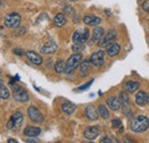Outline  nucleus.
Here are the masks:
<instances>
[{
	"instance_id": "nucleus-1",
	"label": "nucleus",
	"mask_w": 149,
	"mask_h": 143,
	"mask_svg": "<svg viewBox=\"0 0 149 143\" xmlns=\"http://www.w3.org/2000/svg\"><path fill=\"white\" fill-rule=\"evenodd\" d=\"M149 127V119L146 116H139L131 123V129L135 133L145 132Z\"/></svg>"
},
{
	"instance_id": "nucleus-2",
	"label": "nucleus",
	"mask_w": 149,
	"mask_h": 143,
	"mask_svg": "<svg viewBox=\"0 0 149 143\" xmlns=\"http://www.w3.org/2000/svg\"><path fill=\"white\" fill-rule=\"evenodd\" d=\"M81 55L79 53H74L72 54L69 58H68V61H67V63H65V73H71L72 71H74L78 67H79V64L81 63Z\"/></svg>"
},
{
	"instance_id": "nucleus-3",
	"label": "nucleus",
	"mask_w": 149,
	"mask_h": 143,
	"mask_svg": "<svg viewBox=\"0 0 149 143\" xmlns=\"http://www.w3.org/2000/svg\"><path fill=\"white\" fill-rule=\"evenodd\" d=\"M23 124V113L21 111H16L14 112V115L12 116V118L9 119L8 124H7V127L9 129H19V127Z\"/></svg>"
},
{
	"instance_id": "nucleus-4",
	"label": "nucleus",
	"mask_w": 149,
	"mask_h": 143,
	"mask_svg": "<svg viewBox=\"0 0 149 143\" xmlns=\"http://www.w3.org/2000/svg\"><path fill=\"white\" fill-rule=\"evenodd\" d=\"M21 23V16L17 13H9L5 17V25L9 29H16Z\"/></svg>"
},
{
	"instance_id": "nucleus-5",
	"label": "nucleus",
	"mask_w": 149,
	"mask_h": 143,
	"mask_svg": "<svg viewBox=\"0 0 149 143\" xmlns=\"http://www.w3.org/2000/svg\"><path fill=\"white\" fill-rule=\"evenodd\" d=\"M106 54L103 51H96L95 53H93L90 57V62L92 63V65L96 67V68H100L104 64V61H106Z\"/></svg>"
},
{
	"instance_id": "nucleus-6",
	"label": "nucleus",
	"mask_w": 149,
	"mask_h": 143,
	"mask_svg": "<svg viewBox=\"0 0 149 143\" xmlns=\"http://www.w3.org/2000/svg\"><path fill=\"white\" fill-rule=\"evenodd\" d=\"M116 38H117V32H116V30L111 29L107 32V35H104L101 38V40L97 44H99L100 47H108L109 45H111L112 42L116 40Z\"/></svg>"
},
{
	"instance_id": "nucleus-7",
	"label": "nucleus",
	"mask_w": 149,
	"mask_h": 143,
	"mask_svg": "<svg viewBox=\"0 0 149 143\" xmlns=\"http://www.w3.org/2000/svg\"><path fill=\"white\" fill-rule=\"evenodd\" d=\"M28 116H29V118H30L32 121H35V123L41 124V123L44 121V116H42V113H41L36 107H29V109H28Z\"/></svg>"
},
{
	"instance_id": "nucleus-8",
	"label": "nucleus",
	"mask_w": 149,
	"mask_h": 143,
	"mask_svg": "<svg viewBox=\"0 0 149 143\" xmlns=\"http://www.w3.org/2000/svg\"><path fill=\"white\" fill-rule=\"evenodd\" d=\"M90 37V31L87 29H84L81 31H74L72 35V40L76 44H84L87 41Z\"/></svg>"
},
{
	"instance_id": "nucleus-9",
	"label": "nucleus",
	"mask_w": 149,
	"mask_h": 143,
	"mask_svg": "<svg viewBox=\"0 0 149 143\" xmlns=\"http://www.w3.org/2000/svg\"><path fill=\"white\" fill-rule=\"evenodd\" d=\"M57 51V44L54 40H48L44 46H41L40 52L42 54L49 55V54H54Z\"/></svg>"
},
{
	"instance_id": "nucleus-10",
	"label": "nucleus",
	"mask_w": 149,
	"mask_h": 143,
	"mask_svg": "<svg viewBox=\"0 0 149 143\" xmlns=\"http://www.w3.org/2000/svg\"><path fill=\"white\" fill-rule=\"evenodd\" d=\"M13 97L14 100H16L17 102H26L29 100V94L28 92L22 88H17V90H14L13 93Z\"/></svg>"
},
{
	"instance_id": "nucleus-11",
	"label": "nucleus",
	"mask_w": 149,
	"mask_h": 143,
	"mask_svg": "<svg viewBox=\"0 0 149 143\" xmlns=\"http://www.w3.org/2000/svg\"><path fill=\"white\" fill-rule=\"evenodd\" d=\"M100 134V131L97 127H94V126H90L87 127L85 131H84V136L85 139L87 140H95Z\"/></svg>"
},
{
	"instance_id": "nucleus-12",
	"label": "nucleus",
	"mask_w": 149,
	"mask_h": 143,
	"mask_svg": "<svg viewBox=\"0 0 149 143\" xmlns=\"http://www.w3.org/2000/svg\"><path fill=\"white\" fill-rule=\"evenodd\" d=\"M135 103L139 106V107H143L148 103V94L143 90L136 93L135 95Z\"/></svg>"
},
{
	"instance_id": "nucleus-13",
	"label": "nucleus",
	"mask_w": 149,
	"mask_h": 143,
	"mask_svg": "<svg viewBox=\"0 0 149 143\" xmlns=\"http://www.w3.org/2000/svg\"><path fill=\"white\" fill-rule=\"evenodd\" d=\"M25 55H26V57H28L33 64H36V65H40V64L42 63V58H41V56H40L39 54L36 53V52L28 51V52L25 53Z\"/></svg>"
},
{
	"instance_id": "nucleus-14",
	"label": "nucleus",
	"mask_w": 149,
	"mask_h": 143,
	"mask_svg": "<svg viewBox=\"0 0 149 143\" xmlns=\"http://www.w3.org/2000/svg\"><path fill=\"white\" fill-rule=\"evenodd\" d=\"M83 21H84L85 24L91 25V26H96L101 23V18L97 17V16H94V15H86L83 18Z\"/></svg>"
},
{
	"instance_id": "nucleus-15",
	"label": "nucleus",
	"mask_w": 149,
	"mask_h": 143,
	"mask_svg": "<svg viewBox=\"0 0 149 143\" xmlns=\"http://www.w3.org/2000/svg\"><path fill=\"white\" fill-rule=\"evenodd\" d=\"M107 106L111 109L112 111H118L120 107H122V104H120V101H119V99H117V97H109L108 100H107Z\"/></svg>"
},
{
	"instance_id": "nucleus-16",
	"label": "nucleus",
	"mask_w": 149,
	"mask_h": 143,
	"mask_svg": "<svg viewBox=\"0 0 149 143\" xmlns=\"http://www.w3.org/2000/svg\"><path fill=\"white\" fill-rule=\"evenodd\" d=\"M85 115L90 120H96L97 117H99V112L93 106H88L85 109Z\"/></svg>"
},
{
	"instance_id": "nucleus-17",
	"label": "nucleus",
	"mask_w": 149,
	"mask_h": 143,
	"mask_svg": "<svg viewBox=\"0 0 149 143\" xmlns=\"http://www.w3.org/2000/svg\"><path fill=\"white\" fill-rule=\"evenodd\" d=\"M40 132H41L40 128L33 127V126H29V127H26V128L24 129L23 133H24L25 136H29V137H36V136H38V135L40 134Z\"/></svg>"
},
{
	"instance_id": "nucleus-18",
	"label": "nucleus",
	"mask_w": 149,
	"mask_h": 143,
	"mask_svg": "<svg viewBox=\"0 0 149 143\" xmlns=\"http://www.w3.org/2000/svg\"><path fill=\"white\" fill-rule=\"evenodd\" d=\"M140 88V83L135 81V80H130L125 84V90L129 93H134Z\"/></svg>"
},
{
	"instance_id": "nucleus-19",
	"label": "nucleus",
	"mask_w": 149,
	"mask_h": 143,
	"mask_svg": "<svg viewBox=\"0 0 149 143\" xmlns=\"http://www.w3.org/2000/svg\"><path fill=\"white\" fill-rule=\"evenodd\" d=\"M119 101H120V104L124 107V111L129 110V108H130V99H129V95L125 92H122L119 94Z\"/></svg>"
},
{
	"instance_id": "nucleus-20",
	"label": "nucleus",
	"mask_w": 149,
	"mask_h": 143,
	"mask_svg": "<svg viewBox=\"0 0 149 143\" xmlns=\"http://www.w3.org/2000/svg\"><path fill=\"white\" fill-rule=\"evenodd\" d=\"M119 52H120V46L118 44H116V42H112L111 45H109L107 47V54L109 56H111V57L112 56H116Z\"/></svg>"
},
{
	"instance_id": "nucleus-21",
	"label": "nucleus",
	"mask_w": 149,
	"mask_h": 143,
	"mask_svg": "<svg viewBox=\"0 0 149 143\" xmlns=\"http://www.w3.org/2000/svg\"><path fill=\"white\" fill-rule=\"evenodd\" d=\"M104 36V30L100 26H96L93 30V36H92V40L94 42H99L101 40V38Z\"/></svg>"
},
{
	"instance_id": "nucleus-22",
	"label": "nucleus",
	"mask_w": 149,
	"mask_h": 143,
	"mask_svg": "<svg viewBox=\"0 0 149 143\" xmlns=\"http://www.w3.org/2000/svg\"><path fill=\"white\" fill-rule=\"evenodd\" d=\"M67 23V17L63 15V14H57L55 17L53 18V24L57 26V28H61V26H63L64 24Z\"/></svg>"
},
{
	"instance_id": "nucleus-23",
	"label": "nucleus",
	"mask_w": 149,
	"mask_h": 143,
	"mask_svg": "<svg viewBox=\"0 0 149 143\" xmlns=\"http://www.w3.org/2000/svg\"><path fill=\"white\" fill-rule=\"evenodd\" d=\"M91 68H92V63L90 61H83L80 64H79V71L81 74H86L91 71Z\"/></svg>"
},
{
	"instance_id": "nucleus-24",
	"label": "nucleus",
	"mask_w": 149,
	"mask_h": 143,
	"mask_svg": "<svg viewBox=\"0 0 149 143\" xmlns=\"http://www.w3.org/2000/svg\"><path fill=\"white\" fill-rule=\"evenodd\" d=\"M76 104L74 103H70V102H67V103H63L62 104V111L67 115H72L76 110Z\"/></svg>"
},
{
	"instance_id": "nucleus-25",
	"label": "nucleus",
	"mask_w": 149,
	"mask_h": 143,
	"mask_svg": "<svg viewBox=\"0 0 149 143\" xmlns=\"http://www.w3.org/2000/svg\"><path fill=\"white\" fill-rule=\"evenodd\" d=\"M97 112H99V116H100L101 118H103V119H108V118H109V111H108V109H107L106 106H103V104L99 106Z\"/></svg>"
},
{
	"instance_id": "nucleus-26",
	"label": "nucleus",
	"mask_w": 149,
	"mask_h": 143,
	"mask_svg": "<svg viewBox=\"0 0 149 143\" xmlns=\"http://www.w3.org/2000/svg\"><path fill=\"white\" fill-rule=\"evenodd\" d=\"M9 96H10V94H9V90H7V87L3 86L2 84H0V99L1 100H7Z\"/></svg>"
},
{
	"instance_id": "nucleus-27",
	"label": "nucleus",
	"mask_w": 149,
	"mask_h": 143,
	"mask_svg": "<svg viewBox=\"0 0 149 143\" xmlns=\"http://www.w3.org/2000/svg\"><path fill=\"white\" fill-rule=\"evenodd\" d=\"M54 69H55V71L57 73H62V72L65 71V63L63 62V61H57L55 63V65H54Z\"/></svg>"
},
{
	"instance_id": "nucleus-28",
	"label": "nucleus",
	"mask_w": 149,
	"mask_h": 143,
	"mask_svg": "<svg viewBox=\"0 0 149 143\" xmlns=\"http://www.w3.org/2000/svg\"><path fill=\"white\" fill-rule=\"evenodd\" d=\"M93 79H91V80H90V81H88V83H86V84H84V85H83V86H81V87H78V88H77V92H83V90H88V88H90V87H91V85H92V84H93Z\"/></svg>"
},
{
	"instance_id": "nucleus-29",
	"label": "nucleus",
	"mask_w": 149,
	"mask_h": 143,
	"mask_svg": "<svg viewBox=\"0 0 149 143\" xmlns=\"http://www.w3.org/2000/svg\"><path fill=\"white\" fill-rule=\"evenodd\" d=\"M84 49V44H76L74 42V45H72V51H74V53H79L80 51H83Z\"/></svg>"
},
{
	"instance_id": "nucleus-30",
	"label": "nucleus",
	"mask_w": 149,
	"mask_h": 143,
	"mask_svg": "<svg viewBox=\"0 0 149 143\" xmlns=\"http://www.w3.org/2000/svg\"><path fill=\"white\" fill-rule=\"evenodd\" d=\"M111 126L113 128H117V127H120L122 126V120L120 119H118V118H116V119H113L111 121Z\"/></svg>"
},
{
	"instance_id": "nucleus-31",
	"label": "nucleus",
	"mask_w": 149,
	"mask_h": 143,
	"mask_svg": "<svg viewBox=\"0 0 149 143\" xmlns=\"http://www.w3.org/2000/svg\"><path fill=\"white\" fill-rule=\"evenodd\" d=\"M112 142H115V140L111 139V137H103L101 140V143H112Z\"/></svg>"
},
{
	"instance_id": "nucleus-32",
	"label": "nucleus",
	"mask_w": 149,
	"mask_h": 143,
	"mask_svg": "<svg viewBox=\"0 0 149 143\" xmlns=\"http://www.w3.org/2000/svg\"><path fill=\"white\" fill-rule=\"evenodd\" d=\"M13 53L16 54V55H19V56H22V55H24V52H23L21 48H15V49H13Z\"/></svg>"
},
{
	"instance_id": "nucleus-33",
	"label": "nucleus",
	"mask_w": 149,
	"mask_h": 143,
	"mask_svg": "<svg viewBox=\"0 0 149 143\" xmlns=\"http://www.w3.org/2000/svg\"><path fill=\"white\" fill-rule=\"evenodd\" d=\"M142 9H143V10H146V12H148V9H149V0H147V1H145V2H143V5H142Z\"/></svg>"
},
{
	"instance_id": "nucleus-34",
	"label": "nucleus",
	"mask_w": 149,
	"mask_h": 143,
	"mask_svg": "<svg viewBox=\"0 0 149 143\" xmlns=\"http://www.w3.org/2000/svg\"><path fill=\"white\" fill-rule=\"evenodd\" d=\"M25 142H28V143H38V142H39V140L35 139V137H30V139H28Z\"/></svg>"
},
{
	"instance_id": "nucleus-35",
	"label": "nucleus",
	"mask_w": 149,
	"mask_h": 143,
	"mask_svg": "<svg viewBox=\"0 0 149 143\" xmlns=\"http://www.w3.org/2000/svg\"><path fill=\"white\" fill-rule=\"evenodd\" d=\"M133 141H134V140H133L132 137H130V136H127V137L125 139V142H133Z\"/></svg>"
},
{
	"instance_id": "nucleus-36",
	"label": "nucleus",
	"mask_w": 149,
	"mask_h": 143,
	"mask_svg": "<svg viewBox=\"0 0 149 143\" xmlns=\"http://www.w3.org/2000/svg\"><path fill=\"white\" fill-rule=\"evenodd\" d=\"M7 142H8V143H16L17 141H16V140H14V139H9Z\"/></svg>"
},
{
	"instance_id": "nucleus-37",
	"label": "nucleus",
	"mask_w": 149,
	"mask_h": 143,
	"mask_svg": "<svg viewBox=\"0 0 149 143\" xmlns=\"http://www.w3.org/2000/svg\"><path fill=\"white\" fill-rule=\"evenodd\" d=\"M148 103H149V95H148Z\"/></svg>"
},
{
	"instance_id": "nucleus-38",
	"label": "nucleus",
	"mask_w": 149,
	"mask_h": 143,
	"mask_svg": "<svg viewBox=\"0 0 149 143\" xmlns=\"http://www.w3.org/2000/svg\"><path fill=\"white\" fill-rule=\"evenodd\" d=\"M0 84H1V78H0Z\"/></svg>"
},
{
	"instance_id": "nucleus-39",
	"label": "nucleus",
	"mask_w": 149,
	"mask_h": 143,
	"mask_svg": "<svg viewBox=\"0 0 149 143\" xmlns=\"http://www.w3.org/2000/svg\"><path fill=\"white\" fill-rule=\"evenodd\" d=\"M148 13H149V9H148Z\"/></svg>"
}]
</instances>
